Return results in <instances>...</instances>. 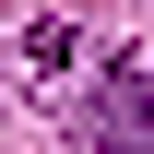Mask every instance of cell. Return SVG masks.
<instances>
[{"label":"cell","instance_id":"obj_1","mask_svg":"<svg viewBox=\"0 0 154 154\" xmlns=\"http://www.w3.org/2000/svg\"><path fill=\"white\" fill-rule=\"evenodd\" d=\"M83 119H95V154H154V83L131 71V59L95 83V107H83Z\"/></svg>","mask_w":154,"mask_h":154}]
</instances>
